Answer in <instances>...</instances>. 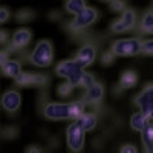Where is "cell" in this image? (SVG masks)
<instances>
[{
    "label": "cell",
    "mask_w": 153,
    "mask_h": 153,
    "mask_svg": "<svg viewBox=\"0 0 153 153\" xmlns=\"http://www.w3.org/2000/svg\"><path fill=\"white\" fill-rule=\"evenodd\" d=\"M52 60H54V48L49 40H40L29 54V61L37 68H48L52 65Z\"/></svg>",
    "instance_id": "6da1fadb"
},
{
    "label": "cell",
    "mask_w": 153,
    "mask_h": 153,
    "mask_svg": "<svg viewBox=\"0 0 153 153\" xmlns=\"http://www.w3.org/2000/svg\"><path fill=\"white\" fill-rule=\"evenodd\" d=\"M141 48H143L141 38L132 37V38H121V40L113 42L110 51L117 57H133L141 52Z\"/></svg>",
    "instance_id": "7a4b0ae2"
},
{
    "label": "cell",
    "mask_w": 153,
    "mask_h": 153,
    "mask_svg": "<svg viewBox=\"0 0 153 153\" xmlns=\"http://www.w3.org/2000/svg\"><path fill=\"white\" fill-rule=\"evenodd\" d=\"M98 19V11L92 6H86L81 12L75 16V19L68 25V28L72 31V32H78V31H83L86 28H89L91 25H94Z\"/></svg>",
    "instance_id": "3957f363"
},
{
    "label": "cell",
    "mask_w": 153,
    "mask_h": 153,
    "mask_svg": "<svg viewBox=\"0 0 153 153\" xmlns=\"http://www.w3.org/2000/svg\"><path fill=\"white\" fill-rule=\"evenodd\" d=\"M84 138H86V132L76 121H74L68 126L66 143H68V147L71 152H81L84 147Z\"/></svg>",
    "instance_id": "277c9868"
},
{
    "label": "cell",
    "mask_w": 153,
    "mask_h": 153,
    "mask_svg": "<svg viewBox=\"0 0 153 153\" xmlns=\"http://www.w3.org/2000/svg\"><path fill=\"white\" fill-rule=\"evenodd\" d=\"M43 115L49 121L71 120V107L69 103H48L43 107Z\"/></svg>",
    "instance_id": "5b68a950"
},
{
    "label": "cell",
    "mask_w": 153,
    "mask_h": 153,
    "mask_svg": "<svg viewBox=\"0 0 153 153\" xmlns=\"http://www.w3.org/2000/svg\"><path fill=\"white\" fill-rule=\"evenodd\" d=\"M135 104L149 120H153V84H147L135 98Z\"/></svg>",
    "instance_id": "8992f818"
},
{
    "label": "cell",
    "mask_w": 153,
    "mask_h": 153,
    "mask_svg": "<svg viewBox=\"0 0 153 153\" xmlns=\"http://www.w3.org/2000/svg\"><path fill=\"white\" fill-rule=\"evenodd\" d=\"M81 71H84V68H83L75 58H74V60L61 61V63H58L57 68H55L57 75H58V76H63V78H66V80H69L71 76L76 75V74L81 72Z\"/></svg>",
    "instance_id": "52a82bcc"
},
{
    "label": "cell",
    "mask_w": 153,
    "mask_h": 153,
    "mask_svg": "<svg viewBox=\"0 0 153 153\" xmlns=\"http://www.w3.org/2000/svg\"><path fill=\"white\" fill-rule=\"evenodd\" d=\"M2 106L6 112L9 113H16L20 106H22V95L19 91L16 89H11V91H6L2 95Z\"/></svg>",
    "instance_id": "ba28073f"
},
{
    "label": "cell",
    "mask_w": 153,
    "mask_h": 153,
    "mask_svg": "<svg viewBox=\"0 0 153 153\" xmlns=\"http://www.w3.org/2000/svg\"><path fill=\"white\" fill-rule=\"evenodd\" d=\"M95 58H97V48L92 43H84L78 49L76 57H75V60L78 61L83 68H87L89 65H92L95 61Z\"/></svg>",
    "instance_id": "9c48e42d"
},
{
    "label": "cell",
    "mask_w": 153,
    "mask_h": 153,
    "mask_svg": "<svg viewBox=\"0 0 153 153\" xmlns=\"http://www.w3.org/2000/svg\"><path fill=\"white\" fill-rule=\"evenodd\" d=\"M31 31L28 28H20L12 34V40L9 45V51H20L25 46H28V43L31 42Z\"/></svg>",
    "instance_id": "30bf717a"
},
{
    "label": "cell",
    "mask_w": 153,
    "mask_h": 153,
    "mask_svg": "<svg viewBox=\"0 0 153 153\" xmlns=\"http://www.w3.org/2000/svg\"><path fill=\"white\" fill-rule=\"evenodd\" d=\"M16 83L19 86H43L48 83L46 75L43 74H28V72H22L17 78Z\"/></svg>",
    "instance_id": "8fae6325"
},
{
    "label": "cell",
    "mask_w": 153,
    "mask_h": 153,
    "mask_svg": "<svg viewBox=\"0 0 153 153\" xmlns=\"http://www.w3.org/2000/svg\"><path fill=\"white\" fill-rule=\"evenodd\" d=\"M103 95H104V89L100 83H94L92 86H89L86 89V94H84V98L83 101L86 104H98L101 100H103Z\"/></svg>",
    "instance_id": "7c38bea8"
},
{
    "label": "cell",
    "mask_w": 153,
    "mask_h": 153,
    "mask_svg": "<svg viewBox=\"0 0 153 153\" xmlns=\"http://www.w3.org/2000/svg\"><path fill=\"white\" fill-rule=\"evenodd\" d=\"M76 123L83 127L84 132H92L97 127V124H98V118H97V115L92 113V112H84V113H81L80 117L76 118Z\"/></svg>",
    "instance_id": "4fadbf2b"
},
{
    "label": "cell",
    "mask_w": 153,
    "mask_h": 153,
    "mask_svg": "<svg viewBox=\"0 0 153 153\" xmlns=\"http://www.w3.org/2000/svg\"><path fill=\"white\" fill-rule=\"evenodd\" d=\"M2 72L6 75V76H11V78H17V76L23 72L22 71V63L19 60H8L6 63H3L2 66Z\"/></svg>",
    "instance_id": "5bb4252c"
},
{
    "label": "cell",
    "mask_w": 153,
    "mask_h": 153,
    "mask_svg": "<svg viewBox=\"0 0 153 153\" xmlns=\"http://www.w3.org/2000/svg\"><path fill=\"white\" fill-rule=\"evenodd\" d=\"M149 124V118L146 115L139 110V112H135L132 117H130V127L136 132H143V129Z\"/></svg>",
    "instance_id": "9a60e30c"
},
{
    "label": "cell",
    "mask_w": 153,
    "mask_h": 153,
    "mask_svg": "<svg viewBox=\"0 0 153 153\" xmlns=\"http://www.w3.org/2000/svg\"><path fill=\"white\" fill-rule=\"evenodd\" d=\"M141 138H143V144H144L146 152H153V123H149L143 129Z\"/></svg>",
    "instance_id": "2e32d148"
},
{
    "label": "cell",
    "mask_w": 153,
    "mask_h": 153,
    "mask_svg": "<svg viewBox=\"0 0 153 153\" xmlns=\"http://www.w3.org/2000/svg\"><path fill=\"white\" fill-rule=\"evenodd\" d=\"M136 81H138V75L133 71H126L120 78V86L123 89H130L136 84Z\"/></svg>",
    "instance_id": "e0dca14e"
},
{
    "label": "cell",
    "mask_w": 153,
    "mask_h": 153,
    "mask_svg": "<svg viewBox=\"0 0 153 153\" xmlns=\"http://www.w3.org/2000/svg\"><path fill=\"white\" fill-rule=\"evenodd\" d=\"M120 20L124 23V26L127 28V31H129V29L135 28V25H136V12L133 9H124Z\"/></svg>",
    "instance_id": "ac0fdd59"
},
{
    "label": "cell",
    "mask_w": 153,
    "mask_h": 153,
    "mask_svg": "<svg viewBox=\"0 0 153 153\" xmlns=\"http://www.w3.org/2000/svg\"><path fill=\"white\" fill-rule=\"evenodd\" d=\"M66 11L69 14L76 16L78 12H81L86 8V0H66V5H65Z\"/></svg>",
    "instance_id": "d6986e66"
},
{
    "label": "cell",
    "mask_w": 153,
    "mask_h": 153,
    "mask_svg": "<svg viewBox=\"0 0 153 153\" xmlns=\"http://www.w3.org/2000/svg\"><path fill=\"white\" fill-rule=\"evenodd\" d=\"M69 107H71V120H76L81 113H84V109H86V103L84 101H72L69 103Z\"/></svg>",
    "instance_id": "ffe728a7"
},
{
    "label": "cell",
    "mask_w": 153,
    "mask_h": 153,
    "mask_svg": "<svg viewBox=\"0 0 153 153\" xmlns=\"http://www.w3.org/2000/svg\"><path fill=\"white\" fill-rule=\"evenodd\" d=\"M152 25H153V12H146V14L143 16V19H141L139 28H141L143 32H147V34H149Z\"/></svg>",
    "instance_id": "44dd1931"
},
{
    "label": "cell",
    "mask_w": 153,
    "mask_h": 153,
    "mask_svg": "<svg viewBox=\"0 0 153 153\" xmlns=\"http://www.w3.org/2000/svg\"><path fill=\"white\" fill-rule=\"evenodd\" d=\"M74 91V86L69 83V81H65V83H61L58 87H57V94L60 97H69Z\"/></svg>",
    "instance_id": "7402d4cb"
},
{
    "label": "cell",
    "mask_w": 153,
    "mask_h": 153,
    "mask_svg": "<svg viewBox=\"0 0 153 153\" xmlns=\"http://www.w3.org/2000/svg\"><path fill=\"white\" fill-rule=\"evenodd\" d=\"M94 83H95L94 75L84 71V72H83V76H81V81H80V87H84V89H87L89 86H92Z\"/></svg>",
    "instance_id": "603a6c76"
},
{
    "label": "cell",
    "mask_w": 153,
    "mask_h": 153,
    "mask_svg": "<svg viewBox=\"0 0 153 153\" xmlns=\"http://www.w3.org/2000/svg\"><path fill=\"white\" fill-rule=\"evenodd\" d=\"M141 52L146 54V55H153V38H149V40L143 42Z\"/></svg>",
    "instance_id": "cb8c5ba5"
},
{
    "label": "cell",
    "mask_w": 153,
    "mask_h": 153,
    "mask_svg": "<svg viewBox=\"0 0 153 153\" xmlns=\"http://www.w3.org/2000/svg\"><path fill=\"white\" fill-rule=\"evenodd\" d=\"M110 9L113 12H123L126 9V5H124L123 0H112L110 2Z\"/></svg>",
    "instance_id": "d4e9b609"
},
{
    "label": "cell",
    "mask_w": 153,
    "mask_h": 153,
    "mask_svg": "<svg viewBox=\"0 0 153 153\" xmlns=\"http://www.w3.org/2000/svg\"><path fill=\"white\" fill-rule=\"evenodd\" d=\"M112 31H113L115 34H123V32L127 31V28L124 26V23L118 19V20H115V22H113V25H112Z\"/></svg>",
    "instance_id": "484cf974"
},
{
    "label": "cell",
    "mask_w": 153,
    "mask_h": 153,
    "mask_svg": "<svg viewBox=\"0 0 153 153\" xmlns=\"http://www.w3.org/2000/svg\"><path fill=\"white\" fill-rule=\"evenodd\" d=\"M17 19H19L20 22H28L29 19H32V12L28 11V9H22L19 14H17Z\"/></svg>",
    "instance_id": "4316f807"
},
{
    "label": "cell",
    "mask_w": 153,
    "mask_h": 153,
    "mask_svg": "<svg viewBox=\"0 0 153 153\" xmlns=\"http://www.w3.org/2000/svg\"><path fill=\"white\" fill-rule=\"evenodd\" d=\"M9 9L5 8V6H0V23H5L9 20Z\"/></svg>",
    "instance_id": "83f0119b"
},
{
    "label": "cell",
    "mask_w": 153,
    "mask_h": 153,
    "mask_svg": "<svg viewBox=\"0 0 153 153\" xmlns=\"http://www.w3.org/2000/svg\"><path fill=\"white\" fill-rule=\"evenodd\" d=\"M113 52L112 51H109V52H106V54H103V57H101V63L103 65H110V63L113 61Z\"/></svg>",
    "instance_id": "f1b7e54d"
},
{
    "label": "cell",
    "mask_w": 153,
    "mask_h": 153,
    "mask_svg": "<svg viewBox=\"0 0 153 153\" xmlns=\"http://www.w3.org/2000/svg\"><path fill=\"white\" fill-rule=\"evenodd\" d=\"M121 152H123V153H136L138 149H136L135 146H132V144H126V146L121 147Z\"/></svg>",
    "instance_id": "f546056e"
},
{
    "label": "cell",
    "mask_w": 153,
    "mask_h": 153,
    "mask_svg": "<svg viewBox=\"0 0 153 153\" xmlns=\"http://www.w3.org/2000/svg\"><path fill=\"white\" fill-rule=\"evenodd\" d=\"M9 60L8 57V51H0V66L3 65V63H6Z\"/></svg>",
    "instance_id": "4dcf8cb0"
},
{
    "label": "cell",
    "mask_w": 153,
    "mask_h": 153,
    "mask_svg": "<svg viewBox=\"0 0 153 153\" xmlns=\"http://www.w3.org/2000/svg\"><path fill=\"white\" fill-rule=\"evenodd\" d=\"M6 42H8V32L0 29V45H3V43H6Z\"/></svg>",
    "instance_id": "1f68e13d"
},
{
    "label": "cell",
    "mask_w": 153,
    "mask_h": 153,
    "mask_svg": "<svg viewBox=\"0 0 153 153\" xmlns=\"http://www.w3.org/2000/svg\"><path fill=\"white\" fill-rule=\"evenodd\" d=\"M28 152H40V149H37V147H31V149H28Z\"/></svg>",
    "instance_id": "d6a6232c"
},
{
    "label": "cell",
    "mask_w": 153,
    "mask_h": 153,
    "mask_svg": "<svg viewBox=\"0 0 153 153\" xmlns=\"http://www.w3.org/2000/svg\"><path fill=\"white\" fill-rule=\"evenodd\" d=\"M149 34H153V25H152V28H150V31H149Z\"/></svg>",
    "instance_id": "836d02e7"
},
{
    "label": "cell",
    "mask_w": 153,
    "mask_h": 153,
    "mask_svg": "<svg viewBox=\"0 0 153 153\" xmlns=\"http://www.w3.org/2000/svg\"><path fill=\"white\" fill-rule=\"evenodd\" d=\"M103 2H109V3H110V2H112V0H103Z\"/></svg>",
    "instance_id": "e575fe53"
}]
</instances>
